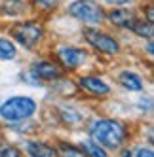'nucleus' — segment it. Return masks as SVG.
Listing matches in <instances>:
<instances>
[{"mask_svg":"<svg viewBox=\"0 0 154 157\" xmlns=\"http://www.w3.org/2000/svg\"><path fill=\"white\" fill-rule=\"evenodd\" d=\"M55 148V157H87L80 146H76L72 142H67V140H59L53 144Z\"/></svg>","mask_w":154,"mask_h":157,"instance_id":"13","label":"nucleus"},{"mask_svg":"<svg viewBox=\"0 0 154 157\" xmlns=\"http://www.w3.org/2000/svg\"><path fill=\"white\" fill-rule=\"evenodd\" d=\"M25 12L23 0H0V13L2 15H21Z\"/></svg>","mask_w":154,"mask_h":157,"instance_id":"15","label":"nucleus"},{"mask_svg":"<svg viewBox=\"0 0 154 157\" xmlns=\"http://www.w3.org/2000/svg\"><path fill=\"white\" fill-rule=\"evenodd\" d=\"M87 136L105 150H122L131 138L129 125L114 117H93L87 125Z\"/></svg>","mask_w":154,"mask_h":157,"instance_id":"1","label":"nucleus"},{"mask_svg":"<svg viewBox=\"0 0 154 157\" xmlns=\"http://www.w3.org/2000/svg\"><path fill=\"white\" fill-rule=\"evenodd\" d=\"M36 112H38V102L32 97L14 95V97H8L0 104V119L8 125H14V123L32 119Z\"/></svg>","mask_w":154,"mask_h":157,"instance_id":"2","label":"nucleus"},{"mask_svg":"<svg viewBox=\"0 0 154 157\" xmlns=\"http://www.w3.org/2000/svg\"><path fill=\"white\" fill-rule=\"evenodd\" d=\"M0 157H23V151L10 142H0Z\"/></svg>","mask_w":154,"mask_h":157,"instance_id":"18","label":"nucleus"},{"mask_svg":"<svg viewBox=\"0 0 154 157\" xmlns=\"http://www.w3.org/2000/svg\"><path fill=\"white\" fill-rule=\"evenodd\" d=\"M78 146L82 148V151H84L87 157H108V151L103 148L101 144H97L95 140H91L90 136H87V138H84V140H82Z\"/></svg>","mask_w":154,"mask_h":157,"instance_id":"14","label":"nucleus"},{"mask_svg":"<svg viewBox=\"0 0 154 157\" xmlns=\"http://www.w3.org/2000/svg\"><path fill=\"white\" fill-rule=\"evenodd\" d=\"M69 15L86 25H101L105 21V12L95 0H74L69 6Z\"/></svg>","mask_w":154,"mask_h":157,"instance_id":"4","label":"nucleus"},{"mask_svg":"<svg viewBox=\"0 0 154 157\" xmlns=\"http://www.w3.org/2000/svg\"><path fill=\"white\" fill-rule=\"evenodd\" d=\"M76 87H78L80 91L87 93L90 97H95V98H103V97H108L112 93V87L108 85L103 78H99L95 74L80 76L78 82H76Z\"/></svg>","mask_w":154,"mask_h":157,"instance_id":"8","label":"nucleus"},{"mask_svg":"<svg viewBox=\"0 0 154 157\" xmlns=\"http://www.w3.org/2000/svg\"><path fill=\"white\" fill-rule=\"evenodd\" d=\"M84 36H86V42L101 55H118L120 53V44L114 36L107 34V32H101L97 29H86L84 30Z\"/></svg>","mask_w":154,"mask_h":157,"instance_id":"6","label":"nucleus"},{"mask_svg":"<svg viewBox=\"0 0 154 157\" xmlns=\"http://www.w3.org/2000/svg\"><path fill=\"white\" fill-rule=\"evenodd\" d=\"M105 19H108L118 29H131L133 23L137 21L133 12H129V10H120V8H114L112 12H108V15H105Z\"/></svg>","mask_w":154,"mask_h":157,"instance_id":"12","label":"nucleus"},{"mask_svg":"<svg viewBox=\"0 0 154 157\" xmlns=\"http://www.w3.org/2000/svg\"><path fill=\"white\" fill-rule=\"evenodd\" d=\"M57 117L67 127H78V125H82V123L86 121L84 114L76 106H72V104H61L57 108Z\"/></svg>","mask_w":154,"mask_h":157,"instance_id":"10","label":"nucleus"},{"mask_svg":"<svg viewBox=\"0 0 154 157\" xmlns=\"http://www.w3.org/2000/svg\"><path fill=\"white\" fill-rule=\"evenodd\" d=\"M21 151H25L29 157H55V148L53 144L38 138H29L21 142Z\"/></svg>","mask_w":154,"mask_h":157,"instance_id":"9","label":"nucleus"},{"mask_svg":"<svg viewBox=\"0 0 154 157\" xmlns=\"http://www.w3.org/2000/svg\"><path fill=\"white\" fill-rule=\"evenodd\" d=\"M55 61L61 64L63 70H80L82 66L90 61V51L84 48H74V46H61L55 49Z\"/></svg>","mask_w":154,"mask_h":157,"instance_id":"5","label":"nucleus"},{"mask_svg":"<svg viewBox=\"0 0 154 157\" xmlns=\"http://www.w3.org/2000/svg\"><path fill=\"white\" fill-rule=\"evenodd\" d=\"M29 70L34 74L42 83L55 82V80H59V78L65 76V70L61 68V64L57 61H53V59H38V61H34L30 64Z\"/></svg>","mask_w":154,"mask_h":157,"instance_id":"7","label":"nucleus"},{"mask_svg":"<svg viewBox=\"0 0 154 157\" xmlns=\"http://www.w3.org/2000/svg\"><path fill=\"white\" fill-rule=\"evenodd\" d=\"M12 38L25 49H34L44 38V25L38 21H23L12 27Z\"/></svg>","mask_w":154,"mask_h":157,"instance_id":"3","label":"nucleus"},{"mask_svg":"<svg viewBox=\"0 0 154 157\" xmlns=\"http://www.w3.org/2000/svg\"><path fill=\"white\" fill-rule=\"evenodd\" d=\"M32 4H34V8L40 10V12L50 13V12H53V10L59 8L61 0H32Z\"/></svg>","mask_w":154,"mask_h":157,"instance_id":"19","label":"nucleus"},{"mask_svg":"<svg viewBox=\"0 0 154 157\" xmlns=\"http://www.w3.org/2000/svg\"><path fill=\"white\" fill-rule=\"evenodd\" d=\"M17 57V48L12 40L0 36V61H14Z\"/></svg>","mask_w":154,"mask_h":157,"instance_id":"16","label":"nucleus"},{"mask_svg":"<svg viewBox=\"0 0 154 157\" xmlns=\"http://www.w3.org/2000/svg\"><path fill=\"white\" fill-rule=\"evenodd\" d=\"M23 80H25V82H27L29 85H32V87H42V82H40V80H38V78H36L34 74H32L30 70H27V72H25Z\"/></svg>","mask_w":154,"mask_h":157,"instance_id":"21","label":"nucleus"},{"mask_svg":"<svg viewBox=\"0 0 154 157\" xmlns=\"http://www.w3.org/2000/svg\"><path fill=\"white\" fill-rule=\"evenodd\" d=\"M131 30L135 32L139 38H147V40H152V34H154V29H152V23L150 21H135Z\"/></svg>","mask_w":154,"mask_h":157,"instance_id":"17","label":"nucleus"},{"mask_svg":"<svg viewBox=\"0 0 154 157\" xmlns=\"http://www.w3.org/2000/svg\"><path fill=\"white\" fill-rule=\"evenodd\" d=\"M147 53H148V57H152V40L147 42Z\"/></svg>","mask_w":154,"mask_h":157,"instance_id":"23","label":"nucleus"},{"mask_svg":"<svg viewBox=\"0 0 154 157\" xmlns=\"http://www.w3.org/2000/svg\"><path fill=\"white\" fill-rule=\"evenodd\" d=\"M129 157H154V151L150 146H139V148H129Z\"/></svg>","mask_w":154,"mask_h":157,"instance_id":"20","label":"nucleus"},{"mask_svg":"<svg viewBox=\"0 0 154 157\" xmlns=\"http://www.w3.org/2000/svg\"><path fill=\"white\" fill-rule=\"evenodd\" d=\"M107 4H112V6H126V4H129L131 0H105Z\"/></svg>","mask_w":154,"mask_h":157,"instance_id":"22","label":"nucleus"},{"mask_svg":"<svg viewBox=\"0 0 154 157\" xmlns=\"http://www.w3.org/2000/svg\"><path fill=\"white\" fill-rule=\"evenodd\" d=\"M116 80H118V85L122 89H126V91H129V93H141L143 89H145L143 78L133 70H122Z\"/></svg>","mask_w":154,"mask_h":157,"instance_id":"11","label":"nucleus"}]
</instances>
